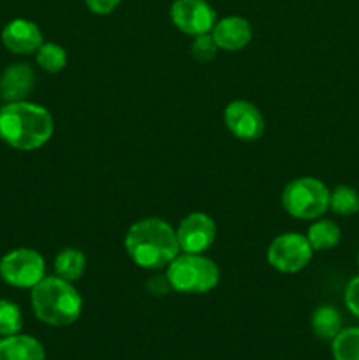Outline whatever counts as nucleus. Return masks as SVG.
<instances>
[{
	"mask_svg": "<svg viewBox=\"0 0 359 360\" xmlns=\"http://www.w3.org/2000/svg\"><path fill=\"white\" fill-rule=\"evenodd\" d=\"M123 245L130 260L148 271L164 269L182 252L176 229L157 217L143 218L130 225Z\"/></svg>",
	"mask_w": 359,
	"mask_h": 360,
	"instance_id": "nucleus-1",
	"label": "nucleus"
},
{
	"mask_svg": "<svg viewBox=\"0 0 359 360\" xmlns=\"http://www.w3.org/2000/svg\"><path fill=\"white\" fill-rule=\"evenodd\" d=\"M53 132V116L42 105L20 101L7 102L0 109V139L14 150H39L51 139Z\"/></svg>",
	"mask_w": 359,
	"mask_h": 360,
	"instance_id": "nucleus-2",
	"label": "nucleus"
},
{
	"mask_svg": "<svg viewBox=\"0 0 359 360\" xmlns=\"http://www.w3.org/2000/svg\"><path fill=\"white\" fill-rule=\"evenodd\" d=\"M32 309L37 320L49 327H69L83 311V297L74 283L55 276H44L30 294Z\"/></svg>",
	"mask_w": 359,
	"mask_h": 360,
	"instance_id": "nucleus-3",
	"label": "nucleus"
},
{
	"mask_svg": "<svg viewBox=\"0 0 359 360\" xmlns=\"http://www.w3.org/2000/svg\"><path fill=\"white\" fill-rule=\"evenodd\" d=\"M165 281L180 294H208L217 288L220 269L204 253L180 252L165 267Z\"/></svg>",
	"mask_w": 359,
	"mask_h": 360,
	"instance_id": "nucleus-4",
	"label": "nucleus"
},
{
	"mask_svg": "<svg viewBox=\"0 0 359 360\" xmlns=\"http://www.w3.org/2000/svg\"><path fill=\"white\" fill-rule=\"evenodd\" d=\"M329 192L320 179L313 176L296 178L282 192L285 213L298 220H317L329 210Z\"/></svg>",
	"mask_w": 359,
	"mask_h": 360,
	"instance_id": "nucleus-5",
	"label": "nucleus"
},
{
	"mask_svg": "<svg viewBox=\"0 0 359 360\" xmlns=\"http://www.w3.org/2000/svg\"><path fill=\"white\" fill-rule=\"evenodd\" d=\"M313 250L305 234L285 232L277 236L267 248V262L275 271L284 274H294L310 264Z\"/></svg>",
	"mask_w": 359,
	"mask_h": 360,
	"instance_id": "nucleus-6",
	"label": "nucleus"
},
{
	"mask_svg": "<svg viewBox=\"0 0 359 360\" xmlns=\"http://www.w3.org/2000/svg\"><path fill=\"white\" fill-rule=\"evenodd\" d=\"M46 276L44 257L32 248H18L0 260V278L16 288H34Z\"/></svg>",
	"mask_w": 359,
	"mask_h": 360,
	"instance_id": "nucleus-7",
	"label": "nucleus"
},
{
	"mask_svg": "<svg viewBox=\"0 0 359 360\" xmlns=\"http://www.w3.org/2000/svg\"><path fill=\"white\" fill-rule=\"evenodd\" d=\"M169 14L172 25L192 37L210 34L217 23V13L206 0H175Z\"/></svg>",
	"mask_w": 359,
	"mask_h": 360,
	"instance_id": "nucleus-8",
	"label": "nucleus"
},
{
	"mask_svg": "<svg viewBox=\"0 0 359 360\" xmlns=\"http://www.w3.org/2000/svg\"><path fill=\"white\" fill-rule=\"evenodd\" d=\"M224 122L229 132L239 141L252 143L263 137L266 130L263 112L256 104L248 101H232L229 102L224 111Z\"/></svg>",
	"mask_w": 359,
	"mask_h": 360,
	"instance_id": "nucleus-9",
	"label": "nucleus"
},
{
	"mask_svg": "<svg viewBox=\"0 0 359 360\" xmlns=\"http://www.w3.org/2000/svg\"><path fill=\"white\" fill-rule=\"evenodd\" d=\"M180 250L183 253H204L211 248L217 238L215 220L206 213H190L180 221L176 229Z\"/></svg>",
	"mask_w": 359,
	"mask_h": 360,
	"instance_id": "nucleus-10",
	"label": "nucleus"
},
{
	"mask_svg": "<svg viewBox=\"0 0 359 360\" xmlns=\"http://www.w3.org/2000/svg\"><path fill=\"white\" fill-rule=\"evenodd\" d=\"M2 42L11 53L32 55L41 48L44 39H42L41 28L34 21L18 18L6 25V28L2 30Z\"/></svg>",
	"mask_w": 359,
	"mask_h": 360,
	"instance_id": "nucleus-11",
	"label": "nucleus"
},
{
	"mask_svg": "<svg viewBox=\"0 0 359 360\" xmlns=\"http://www.w3.org/2000/svg\"><path fill=\"white\" fill-rule=\"evenodd\" d=\"M252 25L243 16H225L217 20L211 37L217 42L218 49L224 51H241L252 41Z\"/></svg>",
	"mask_w": 359,
	"mask_h": 360,
	"instance_id": "nucleus-12",
	"label": "nucleus"
},
{
	"mask_svg": "<svg viewBox=\"0 0 359 360\" xmlns=\"http://www.w3.org/2000/svg\"><path fill=\"white\" fill-rule=\"evenodd\" d=\"M34 70L27 63L9 65L0 76V97L7 102H20L34 90Z\"/></svg>",
	"mask_w": 359,
	"mask_h": 360,
	"instance_id": "nucleus-13",
	"label": "nucleus"
},
{
	"mask_svg": "<svg viewBox=\"0 0 359 360\" xmlns=\"http://www.w3.org/2000/svg\"><path fill=\"white\" fill-rule=\"evenodd\" d=\"M0 360H46V352L35 338L14 334L0 340Z\"/></svg>",
	"mask_w": 359,
	"mask_h": 360,
	"instance_id": "nucleus-14",
	"label": "nucleus"
},
{
	"mask_svg": "<svg viewBox=\"0 0 359 360\" xmlns=\"http://www.w3.org/2000/svg\"><path fill=\"white\" fill-rule=\"evenodd\" d=\"M53 267H55L56 276L74 283V281L81 280V276L84 274V269H87V257L77 248H63L56 253Z\"/></svg>",
	"mask_w": 359,
	"mask_h": 360,
	"instance_id": "nucleus-15",
	"label": "nucleus"
},
{
	"mask_svg": "<svg viewBox=\"0 0 359 360\" xmlns=\"http://www.w3.org/2000/svg\"><path fill=\"white\" fill-rule=\"evenodd\" d=\"M344 320L340 311L331 304H322L313 311L312 315V330L315 338L322 341H333L336 334L340 333Z\"/></svg>",
	"mask_w": 359,
	"mask_h": 360,
	"instance_id": "nucleus-16",
	"label": "nucleus"
},
{
	"mask_svg": "<svg viewBox=\"0 0 359 360\" xmlns=\"http://www.w3.org/2000/svg\"><path fill=\"white\" fill-rule=\"evenodd\" d=\"M341 229L333 220H320L317 218L306 232V239H308L310 246L313 252H326V250L334 248L340 243Z\"/></svg>",
	"mask_w": 359,
	"mask_h": 360,
	"instance_id": "nucleus-17",
	"label": "nucleus"
},
{
	"mask_svg": "<svg viewBox=\"0 0 359 360\" xmlns=\"http://www.w3.org/2000/svg\"><path fill=\"white\" fill-rule=\"evenodd\" d=\"M334 360H359V327L341 329L331 341Z\"/></svg>",
	"mask_w": 359,
	"mask_h": 360,
	"instance_id": "nucleus-18",
	"label": "nucleus"
},
{
	"mask_svg": "<svg viewBox=\"0 0 359 360\" xmlns=\"http://www.w3.org/2000/svg\"><path fill=\"white\" fill-rule=\"evenodd\" d=\"M329 210L340 217L359 213V192L348 185H338L329 192Z\"/></svg>",
	"mask_w": 359,
	"mask_h": 360,
	"instance_id": "nucleus-19",
	"label": "nucleus"
},
{
	"mask_svg": "<svg viewBox=\"0 0 359 360\" xmlns=\"http://www.w3.org/2000/svg\"><path fill=\"white\" fill-rule=\"evenodd\" d=\"M35 60L44 72H62L67 65V51L63 46L55 42H42L41 48L35 51Z\"/></svg>",
	"mask_w": 359,
	"mask_h": 360,
	"instance_id": "nucleus-20",
	"label": "nucleus"
},
{
	"mask_svg": "<svg viewBox=\"0 0 359 360\" xmlns=\"http://www.w3.org/2000/svg\"><path fill=\"white\" fill-rule=\"evenodd\" d=\"M23 327V316L16 302L0 299V336H14L21 333Z\"/></svg>",
	"mask_w": 359,
	"mask_h": 360,
	"instance_id": "nucleus-21",
	"label": "nucleus"
},
{
	"mask_svg": "<svg viewBox=\"0 0 359 360\" xmlns=\"http://www.w3.org/2000/svg\"><path fill=\"white\" fill-rule=\"evenodd\" d=\"M218 51V46L215 42V39L211 37V32L210 34H203V35H196L190 44V53H192L194 60L201 63H206L211 62V60L217 56Z\"/></svg>",
	"mask_w": 359,
	"mask_h": 360,
	"instance_id": "nucleus-22",
	"label": "nucleus"
},
{
	"mask_svg": "<svg viewBox=\"0 0 359 360\" xmlns=\"http://www.w3.org/2000/svg\"><path fill=\"white\" fill-rule=\"evenodd\" d=\"M344 301L348 311H351L355 319H359V276L352 278V280L347 283V287H345Z\"/></svg>",
	"mask_w": 359,
	"mask_h": 360,
	"instance_id": "nucleus-23",
	"label": "nucleus"
},
{
	"mask_svg": "<svg viewBox=\"0 0 359 360\" xmlns=\"http://www.w3.org/2000/svg\"><path fill=\"white\" fill-rule=\"evenodd\" d=\"M84 2H87L90 13L97 14V16H106V14H111L122 0H84Z\"/></svg>",
	"mask_w": 359,
	"mask_h": 360,
	"instance_id": "nucleus-24",
	"label": "nucleus"
},
{
	"mask_svg": "<svg viewBox=\"0 0 359 360\" xmlns=\"http://www.w3.org/2000/svg\"><path fill=\"white\" fill-rule=\"evenodd\" d=\"M358 266H359V253H358Z\"/></svg>",
	"mask_w": 359,
	"mask_h": 360,
	"instance_id": "nucleus-25",
	"label": "nucleus"
}]
</instances>
